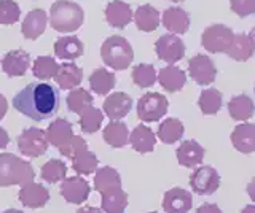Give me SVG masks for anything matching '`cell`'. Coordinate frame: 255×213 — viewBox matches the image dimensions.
<instances>
[{
	"mask_svg": "<svg viewBox=\"0 0 255 213\" xmlns=\"http://www.w3.org/2000/svg\"><path fill=\"white\" fill-rule=\"evenodd\" d=\"M59 91L50 83H30L13 97L16 112L34 121L51 118L59 110Z\"/></svg>",
	"mask_w": 255,
	"mask_h": 213,
	"instance_id": "obj_1",
	"label": "cell"
},
{
	"mask_svg": "<svg viewBox=\"0 0 255 213\" xmlns=\"http://www.w3.org/2000/svg\"><path fill=\"white\" fill-rule=\"evenodd\" d=\"M34 178L35 172L27 161L11 153H0V186H24Z\"/></svg>",
	"mask_w": 255,
	"mask_h": 213,
	"instance_id": "obj_2",
	"label": "cell"
},
{
	"mask_svg": "<svg viewBox=\"0 0 255 213\" xmlns=\"http://www.w3.org/2000/svg\"><path fill=\"white\" fill-rule=\"evenodd\" d=\"M85 11L80 5L69 0H58L51 5L50 24L58 32H74L83 24Z\"/></svg>",
	"mask_w": 255,
	"mask_h": 213,
	"instance_id": "obj_3",
	"label": "cell"
},
{
	"mask_svg": "<svg viewBox=\"0 0 255 213\" xmlns=\"http://www.w3.org/2000/svg\"><path fill=\"white\" fill-rule=\"evenodd\" d=\"M101 58L110 69L126 70L134 59V51L125 37L112 35L101 46Z\"/></svg>",
	"mask_w": 255,
	"mask_h": 213,
	"instance_id": "obj_4",
	"label": "cell"
},
{
	"mask_svg": "<svg viewBox=\"0 0 255 213\" xmlns=\"http://www.w3.org/2000/svg\"><path fill=\"white\" fill-rule=\"evenodd\" d=\"M169 102L159 92H147L137 102V116L143 123H153L161 120L167 113Z\"/></svg>",
	"mask_w": 255,
	"mask_h": 213,
	"instance_id": "obj_5",
	"label": "cell"
},
{
	"mask_svg": "<svg viewBox=\"0 0 255 213\" xmlns=\"http://www.w3.org/2000/svg\"><path fill=\"white\" fill-rule=\"evenodd\" d=\"M16 143H18V149L21 151V154L27 157H40L46 153L48 146H50L46 139V132L38 128L24 129L18 140H16Z\"/></svg>",
	"mask_w": 255,
	"mask_h": 213,
	"instance_id": "obj_6",
	"label": "cell"
},
{
	"mask_svg": "<svg viewBox=\"0 0 255 213\" xmlns=\"http://www.w3.org/2000/svg\"><path fill=\"white\" fill-rule=\"evenodd\" d=\"M233 30L225 24H212L206 27L201 35L203 48L209 53H227L231 42H233Z\"/></svg>",
	"mask_w": 255,
	"mask_h": 213,
	"instance_id": "obj_7",
	"label": "cell"
},
{
	"mask_svg": "<svg viewBox=\"0 0 255 213\" xmlns=\"http://www.w3.org/2000/svg\"><path fill=\"white\" fill-rule=\"evenodd\" d=\"M190 186L199 196H211L220 186V175L212 165H201L190 175Z\"/></svg>",
	"mask_w": 255,
	"mask_h": 213,
	"instance_id": "obj_8",
	"label": "cell"
},
{
	"mask_svg": "<svg viewBox=\"0 0 255 213\" xmlns=\"http://www.w3.org/2000/svg\"><path fill=\"white\" fill-rule=\"evenodd\" d=\"M155 51L161 61L167 64H175L185 56V45L175 34H166L156 40Z\"/></svg>",
	"mask_w": 255,
	"mask_h": 213,
	"instance_id": "obj_9",
	"label": "cell"
},
{
	"mask_svg": "<svg viewBox=\"0 0 255 213\" xmlns=\"http://www.w3.org/2000/svg\"><path fill=\"white\" fill-rule=\"evenodd\" d=\"M90 193H91L90 183L80 175L66 177L61 183V196L69 204L82 205L83 202H86L88 197H90Z\"/></svg>",
	"mask_w": 255,
	"mask_h": 213,
	"instance_id": "obj_10",
	"label": "cell"
},
{
	"mask_svg": "<svg viewBox=\"0 0 255 213\" xmlns=\"http://www.w3.org/2000/svg\"><path fill=\"white\" fill-rule=\"evenodd\" d=\"M188 73L199 86H207L214 83L217 76V69H215L211 58L204 54H196L195 58L188 61Z\"/></svg>",
	"mask_w": 255,
	"mask_h": 213,
	"instance_id": "obj_11",
	"label": "cell"
},
{
	"mask_svg": "<svg viewBox=\"0 0 255 213\" xmlns=\"http://www.w3.org/2000/svg\"><path fill=\"white\" fill-rule=\"evenodd\" d=\"M193 207V197L183 188H172L164 193L163 209L166 213H188Z\"/></svg>",
	"mask_w": 255,
	"mask_h": 213,
	"instance_id": "obj_12",
	"label": "cell"
},
{
	"mask_svg": "<svg viewBox=\"0 0 255 213\" xmlns=\"http://www.w3.org/2000/svg\"><path fill=\"white\" fill-rule=\"evenodd\" d=\"M18 199L24 207L42 209L43 205H46L48 201H50V191H48L43 185L30 181V183L21 186Z\"/></svg>",
	"mask_w": 255,
	"mask_h": 213,
	"instance_id": "obj_13",
	"label": "cell"
},
{
	"mask_svg": "<svg viewBox=\"0 0 255 213\" xmlns=\"http://www.w3.org/2000/svg\"><path fill=\"white\" fill-rule=\"evenodd\" d=\"M102 108H104V112H106V115L109 116V120L118 121L131 112L132 99L131 96H128L126 92L110 94V96H107L106 100H104Z\"/></svg>",
	"mask_w": 255,
	"mask_h": 213,
	"instance_id": "obj_14",
	"label": "cell"
},
{
	"mask_svg": "<svg viewBox=\"0 0 255 213\" xmlns=\"http://www.w3.org/2000/svg\"><path fill=\"white\" fill-rule=\"evenodd\" d=\"M29 66H30V56L24 50L8 51L2 59V70L8 76L26 75Z\"/></svg>",
	"mask_w": 255,
	"mask_h": 213,
	"instance_id": "obj_15",
	"label": "cell"
},
{
	"mask_svg": "<svg viewBox=\"0 0 255 213\" xmlns=\"http://www.w3.org/2000/svg\"><path fill=\"white\" fill-rule=\"evenodd\" d=\"M134 18L131 6L123 0H112L106 6V19L115 29H125Z\"/></svg>",
	"mask_w": 255,
	"mask_h": 213,
	"instance_id": "obj_16",
	"label": "cell"
},
{
	"mask_svg": "<svg viewBox=\"0 0 255 213\" xmlns=\"http://www.w3.org/2000/svg\"><path fill=\"white\" fill-rule=\"evenodd\" d=\"M231 143L239 153L251 154L255 151V124L243 123L238 124L231 132Z\"/></svg>",
	"mask_w": 255,
	"mask_h": 213,
	"instance_id": "obj_17",
	"label": "cell"
},
{
	"mask_svg": "<svg viewBox=\"0 0 255 213\" xmlns=\"http://www.w3.org/2000/svg\"><path fill=\"white\" fill-rule=\"evenodd\" d=\"M175 156H177V161L180 165H183V167H187V169H193L203 162L204 148L199 145L196 140H185L179 145Z\"/></svg>",
	"mask_w": 255,
	"mask_h": 213,
	"instance_id": "obj_18",
	"label": "cell"
},
{
	"mask_svg": "<svg viewBox=\"0 0 255 213\" xmlns=\"http://www.w3.org/2000/svg\"><path fill=\"white\" fill-rule=\"evenodd\" d=\"M129 142L134 151L145 154V153H151L155 149L156 136L148 126L139 124V126H135L134 131L129 134Z\"/></svg>",
	"mask_w": 255,
	"mask_h": 213,
	"instance_id": "obj_19",
	"label": "cell"
},
{
	"mask_svg": "<svg viewBox=\"0 0 255 213\" xmlns=\"http://www.w3.org/2000/svg\"><path fill=\"white\" fill-rule=\"evenodd\" d=\"M48 24V16L43 10H32L27 13V16L22 21V35L27 40H37V38L45 32Z\"/></svg>",
	"mask_w": 255,
	"mask_h": 213,
	"instance_id": "obj_20",
	"label": "cell"
},
{
	"mask_svg": "<svg viewBox=\"0 0 255 213\" xmlns=\"http://www.w3.org/2000/svg\"><path fill=\"white\" fill-rule=\"evenodd\" d=\"M163 26L171 30L172 34H185L190 27V16L188 13L180 8V6H171V8L164 10L163 13Z\"/></svg>",
	"mask_w": 255,
	"mask_h": 213,
	"instance_id": "obj_21",
	"label": "cell"
},
{
	"mask_svg": "<svg viewBox=\"0 0 255 213\" xmlns=\"http://www.w3.org/2000/svg\"><path fill=\"white\" fill-rule=\"evenodd\" d=\"M156 80L159 84H161V88L166 89L167 92H177L183 88V86H185L187 75L179 67L167 66V67L159 70Z\"/></svg>",
	"mask_w": 255,
	"mask_h": 213,
	"instance_id": "obj_22",
	"label": "cell"
},
{
	"mask_svg": "<svg viewBox=\"0 0 255 213\" xmlns=\"http://www.w3.org/2000/svg\"><path fill=\"white\" fill-rule=\"evenodd\" d=\"M54 54L62 61H75L82 58L83 43L78 37H61L54 43Z\"/></svg>",
	"mask_w": 255,
	"mask_h": 213,
	"instance_id": "obj_23",
	"label": "cell"
},
{
	"mask_svg": "<svg viewBox=\"0 0 255 213\" xmlns=\"http://www.w3.org/2000/svg\"><path fill=\"white\" fill-rule=\"evenodd\" d=\"M54 80L61 89H75L83 80V70L74 62H66V64L59 66Z\"/></svg>",
	"mask_w": 255,
	"mask_h": 213,
	"instance_id": "obj_24",
	"label": "cell"
},
{
	"mask_svg": "<svg viewBox=\"0 0 255 213\" xmlns=\"http://www.w3.org/2000/svg\"><path fill=\"white\" fill-rule=\"evenodd\" d=\"M122 188V177L114 167H106L98 169L94 175V189L101 194H106L114 191V189Z\"/></svg>",
	"mask_w": 255,
	"mask_h": 213,
	"instance_id": "obj_25",
	"label": "cell"
},
{
	"mask_svg": "<svg viewBox=\"0 0 255 213\" xmlns=\"http://www.w3.org/2000/svg\"><path fill=\"white\" fill-rule=\"evenodd\" d=\"M254 51H255V45L251 40V37L246 34H236L233 37V42H231L230 48L227 50V54L235 61L246 62L254 56Z\"/></svg>",
	"mask_w": 255,
	"mask_h": 213,
	"instance_id": "obj_26",
	"label": "cell"
},
{
	"mask_svg": "<svg viewBox=\"0 0 255 213\" xmlns=\"http://www.w3.org/2000/svg\"><path fill=\"white\" fill-rule=\"evenodd\" d=\"M46 132V139H48V143L59 148L61 145H64L66 142L74 136V129H72V124L64 120V118H58L54 120L50 126H48Z\"/></svg>",
	"mask_w": 255,
	"mask_h": 213,
	"instance_id": "obj_27",
	"label": "cell"
},
{
	"mask_svg": "<svg viewBox=\"0 0 255 213\" xmlns=\"http://www.w3.org/2000/svg\"><path fill=\"white\" fill-rule=\"evenodd\" d=\"M102 137L112 148H123L129 142V131L122 121H110L104 129Z\"/></svg>",
	"mask_w": 255,
	"mask_h": 213,
	"instance_id": "obj_28",
	"label": "cell"
},
{
	"mask_svg": "<svg viewBox=\"0 0 255 213\" xmlns=\"http://www.w3.org/2000/svg\"><path fill=\"white\" fill-rule=\"evenodd\" d=\"M134 22L142 32H153L159 26V13L151 5H140L134 13Z\"/></svg>",
	"mask_w": 255,
	"mask_h": 213,
	"instance_id": "obj_29",
	"label": "cell"
},
{
	"mask_svg": "<svg viewBox=\"0 0 255 213\" xmlns=\"http://www.w3.org/2000/svg\"><path fill=\"white\" fill-rule=\"evenodd\" d=\"M254 112H255L254 100L249 96H246V94L236 96L228 102V113L236 121L251 120L254 116Z\"/></svg>",
	"mask_w": 255,
	"mask_h": 213,
	"instance_id": "obj_30",
	"label": "cell"
},
{
	"mask_svg": "<svg viewBox=\"0 0 255 213\" xmlns=\"http://www.w3.org/2000/svg\"><path fill=\"white\" fill-rule=\"evenodd\" d=\"M183 131H185V128H183L180 120H177V118H167V120H164L158 126L156 137L161 140L163 143L171 145L182 139Z\"/></svg>",
	"mask_w": 255,
	"mask_h": 213,
	"instance_id": "obj_31",
	"label": "cell"
},
{
	"mask_svg": "<svg viewBox=\"0 0 255 213\" xmlns=\"http://www.w3.org/2000/svg\"><path fill=\"white\" fill-rule=\"evenodd\" d=\"M115 75L109 72L106 69H98L94 70L90 76V86L94 94H99V96H106L112 89L115 88Z\"/></svg>",
	"mask_w": 255,
	"mask_h": 213,
	"instance_id": "obj_32",
	"label": "cell"
},
{
	"mask_svg": "<svg viewBox=\"0 0 255 213\" xmlns=\"http://www.w3.org/2000/svg\"><path fill=\"white\" fill-rule=\"evenodd\" d=\"M128 207V194L122 188L102 194L101 210L106 213H125Z\"/></svg>",
	"mask_w": 255,
	"mask_h": 213,
	"instance_id": "obj_33",
	"label": "cell"
},
{
	"mask_svg": "<svg viewBox=\"0 0 255 213\" xmlns=\"http://www.w3.org/2000/svg\"><path fill=\"white\" fill-rule=\"evenodd\" d=\"M99 159L94 153L83 149L78 154L72 157V169H74L78 175H93V172L98 170Z\"/></svg>",
	"mask_w": 255,
	"mask_h": 213,
	"instance_id": "obj_34",
	"label": "cell"
},
{
	"mask_svg": "<svg viewBox=\"0 0 255 213\" xmlns=\"http://www.w3.org/2000/svg\"><path fill=\"white\" fill-rule=\"evenodd\" d=\"M66 104L72 113L82 115L86 108L93 107V96L83 88H75L67 94Z\"/></svg>",
	"mask_w": 255,
	"mask_h": 213,
	"instance_id": "obj_35",
	"label": "cell"
},
{
	"mask_svg": "<svg viewBox=\"0 0 255 213\" xmlns=\"http://www.w3.org/2000/svg\"><path fill=\"white\" fill-rule=\"evenodd\" d=\"M222 102H223L222 92L219 89L209 88L201 92V96L198 99V105L201 108L203 115H215L220 112Z\"/></svg>",
	"mask_w": 255,
	"mask_h": 213,
	"instance_id": "obj_36",
	"label": "cell"
},
{
	"mask_svg": "<svg viewBox=\"0 0 255 213\" xmlns=\"http://www.w3.org/2000/svg\"><path fill=\"white\" fill-rule=\"evenodd\" d=\"M40 177L46 183H59L67 177V165L61 159H50L42 165Z\"/></svg>",
	"mask_w": 255,
	"mask_h": 213,
	"instance_id": "obj_37",
	"label": "cell"
},
{
	"mask_svg": "<svg viewBox=\"0 0 255 213\" xmlns=\"http://www.w3.org/2000/svg\"><path fill=\"white\" fill-rule=\"evenodd\" d=\"M59 70L58 62L54 58L50 56H40L34 61V67H32V73L38 80H51L56 76Z\"/></svg>",
	"mask_w": 255,
	"mask_h": 213,
	"instance_id": "obj_38",
	"label": "cell"
},
{
	"mask_svg": "<svg viewBox=\"0 0 255 213\" xmlns=\"http://www.w3.org/2000/svg\"><path fill=\"white\" fill-rule=\"evenodd\" d=\"M102 121H104V115L101 110L94 108V107H90L86 108L85 112L80 115V128H82L83 132L86 134H94L101 129L102 126Z\"/></svg>",
	"mask_w": 255,
	"mask_h": 213,
	"instance_id": "obj_39",
	"label": "cell"
},
{
	"mask_svg": "<svg viewBox=\"0 0 255 213\" xmlns=\"http://www.w3.org/2000/svg\"><path fill=\"white\" fill-rule=\"evenodd\" d=\"M132 81L139 88H150L156 83V70L151 64H139L132 69Z\"/></svg>",
	"mask_w": 255,
	"mask_h": 213,
	"instance_id": "obj_40",
	"label": "cell"
},
{
	"mask_svg": "<svg viewBox=\"0 0 255 213\" xmlns=\"http://www.w3.org/2000/svg\"><path fill=\"white\" fill-rule=\"evenodd\" d=\"M21 18V8L14 0H0V24L11 26Z\"/></svg>",
	"mask_w": 255,
	"mask_h": 213,
	"instance_id": "obj_41",
	"label": "cell"
},
{
	"mask_svg": "<svg viewBox=\"0 0 255 213\" xmlns=\"http://www.w3.org/2000/svg\"><path fill=\"white\" fill-rule=\"evenodd\" d=\"M59 153L62 156H66V157H74L75 154H78L80 151H83V149H88V143H86V140L83 137H80V136H72L66 143L61 145L59 148Z\"/></svg>",
	"mask_w": 255,
	"mask_h": 213,
	"instance_id": "obj_42",
	"label": "cell"
},
{
	"mask_svg": "<svg viewBox=\"0 0 255 213\" xmlns=\"http://www.w3.org/2000/svg\"><path fill=\"white\" fill-rule=\"evenodd\" d=\"M231 11L238 16L246 18L255 13V0H230Z\"/></svg>",
	"mask_w": 255,
	"mask_h": 213,
	"instance_id": "obj_43",
	"label": "cell"
},
{
	"mask_svg": "<svg viewBox=\"0 0 255 213\" xmlns=\"http://www.w3.org/2000/svg\"><path fill=\"white\" fill-rule=\"evenodd\" d=\"M196 213H222L217 204H203L196 209Z\"/></svg>",
	"mask_w": 255,
	"mask_h": 213,
	"instance_id": "obj_44",
	"label": "cell"
},
{
	"mask_svg": "<svg viewBox=\"0 0 255 213\" xmlns=\"http://www.w3.org/2000/svg\"><path fill=\"white\" fill-rule=\"evenodd\" d=\"M8 143H10V136H8V132L3 128H0V149L6 148Z\"/></svg>",
	"mask_w": 255,
	"mask_h": 213,
	"instance_id": "obj_45",
	"label": "cell"
},
{
	"mask_svg": "<svg viewBox=\"0 0 255 213\" xmlns=\"http://www.w3.org/2000/svg\"><path fill=\"white\" fill-rule=\"evenodd\" d=\"M6 112H8V100L3 97V94H0V120H3Z\"/></svg>",
	"mask_w": 255,
	"mask_h": 213,
	"instance_id": "obj_46",
	"label": "cell"
},
{
	"mask_svg": "<svg viewBox=\"0 0 255 213\" xmlns=\"http://www.w3.org/2000/svg\"><path fill=\"white\" fill-rule=\"evenodd\" d=\"M247 194H249V197L255 202V177L251 180V183L247 185Z\"/></svg>",
	"mask_w": 255,
	"mask_h": 213,
	"instance_id": "obj_47",
	"label": "cell"
},
{
	"mask_svg": "<svg viewBox=\"0 0 255 213\" xmlns=\"http://www.w3.org/2000/svg\"><path fill=\"white\" fill-rule=\"evenodd\" d=\"M77 213H102V210H101V209H96V207H90V205H86V207L78 209Z\"/></svg>",
	"mask_w": 255,
	"mask_h": 213,
	"instance_id": "obj_48",
	"label": "cell"
},
{
	"mask_svg": "<svg viewBox=\"0 0 255 213\" xmlns=\"http://www.w3.org/2000/svg\"><path fill=\"white\" fill-rule=\"evenodd\" d=\"M241 213H255V204L251 205H246V207L241 210Z\"/></svg>",
	"mask_w": 255,
	"mask_h": 213,
	"instance_id": "obj_49",
	"label": "cell"
},
{
	"mask_svg": "<svg viewBox=\"0 0 255 213\" xmlns=\"http://www.w3.org/2000/svg\"><path fill=\"white\" fill-rule=\"evenodd\" d=\"M249 37H251V40L254 42V45H255V26H254V29L251 30V34H249Z\"/></svg>",
	"mask_w": 255,
	"mask_h": 213,
	"instance_id": "obj_50",
	"label": "cell"
},
{
	"mask_svg": "<svg viewBox=\"0 0 255 213\" xmlns=\"http://www.w3.org/2000/svg\"><path fill=\"white\" fill-rule=\"evenodd\" d=\"M3 213H24V212H21V210H16V209H8V210H5Z\"/></svg>",
	"mask_w": 255,
	"mask_h": 213,
	"instance_id": "obj_51",
	"label": "cell"
},
{
	"mask_svg": "<svg viewBox=\"0 0 255 213\" xmlns=\"http://www.w3.org/2000/svg\"><path fill=\"white\" fill-rule=\"evenodd\" d=\"M171 2H174V3H179V2H183V0H171Z\"/></svg>",
	"mask_w": 255,
	"mask_h": 213,
	"instance_id": "obj_52",
	"label": "cell"
},
{
	"mask_svg": "<svg viewBox=\"0 0 255 213\" xmlns=\"http://www.w3.org/2000/svg\"><path fill=\"white\" fill-rule=\"evenodd\" d=\"M147 213H159V212H147Z\"/></svg>",
	"mask_w": 255,
	"mask_h": 213,
	"instance_id": "obj_53",
	"label": "cell"
},
{
	"mask_svg": "<svg viewBox=\"0 0 255 213\" xmlns=\"http://www.w3.org/2000/svg\"><path fill=\"white\" fill-rule=\"evenodd\" d=\"M254 92H255V88H254Z\"/></svg>",
	"mask_w": 255,
	"mask_h": 213,
	"instance_id": "obj_54",
	"label": "cell"
}]
</instances>
